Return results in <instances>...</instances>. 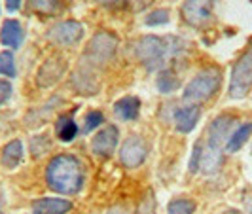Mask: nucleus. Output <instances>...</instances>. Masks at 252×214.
<instances>
[{"instance_id":"bb28decb","label":"nucleus","mask_w":252,"mask_h":214,"mask_svg":"<svg viewBox=\"0 0 252 214\" xmlns=\"http://www.w3.org/2000/svg\"><path fill=\"white\" fill-rule=\"evenodd\" d=\"M245 209H247L249 214H252V193H249V195L245 197Z\"/></svg>"},{"instance_id":"aec40b11","label":"nucleus","mask_w":252,"mask_h":214,"mask_svg":"<svg viewBox=\"0 0 252 214\" xmlns=\"http://www.w3.org/2000/svg\"><path fill=\"white\" fill-rule=\"evenodd\" d=\"M0 74L15 78V61H13L12 51H2L0 53Z\"/></svg>"},{"instance_id":"0eeeda50","label":"nucleus","mask_w":252,"mask_h":214,"mask_svg":"<svg viewBox=\"0 0 252 214\" xmlns=\"http://www.w3.org/2000/svg\"><path fill=\"white\" fill-rule=\"evenodd\" d=\"M116 48H118L116 36H112L110 32H99V34H95L93 40L89 42L86 57L89 59L91 64H102L112 57Z\"/></svg>"},{"instance_id":"ddd939ff","label":"nucleus","mask_w":252,"mask_h":214,"mask_svg":"<svg viewBox=\"0 0 252 214\" xmlns=\"http://www.w3.org/2000/svg\"><path fill=\"white\" fill-rule=\"evenodd\" d=\"M199 116H201V112H199V108L195 104L178 108L177 112H175V125H177L180 133H189L193 127L197 125Z\"/></svg>"},{"instance_id":"f8f14e48","label":"nucleus","mask_w":252,"mask_h":214,"mask_svg":"<svg viewBox=\"0 0 252 214\" xmlns=\"http://www.w3.org/2000/svg\"><path fill=\"white\" fill-rule=\"evenodd\" d=\"M72 209V203L66 199H55V197H44L32 203L34 214H66Z\"/></svg>"},{"instance_id":"9b49d317","label":"nucleus","mask_w":252,"mask_h":214,"mask_svg":"<svg viewBox=\"0 0 252 214\" xmlns=\"http://www.w3.org/2000/svg\"><path fill=\"white\" fill-rule=\"evenodd\" d=\"M23 38H25V32H23V27L19 21L15 19H8L2 23V29H0V42L8 48H19L23 44Z\"/></svg>"},{"instance_id":"393cba45","label":"nucleus","mask_w":252,"mask_h":214,"mask_svg":"<svg viewBox=\"0 0 252 214\" xmlns=\"http://www.w3.org/2000/svg\"><path fill=\"white\" fill-rule=\"evenodd\" d=\"M10 97H12V86H10V82L0 80V104L6 102Z\"/></svg>"},{"instance_id":"4be33fe9","label":"nucleus","mask_w":252,"mask_h":214,"mask_svg":"<svg viewBox=\"0 0 252 214\" xmlns=\"http://www.w3.org/2000/svg\"><path fill=\"white\" fill-rule=\"evenodd\" d=\"M104 123V116L101 112H97V110H93V112H89L86 116V125H84V133H91L93 129H97V127Z\"/></svg>"},{"instance_id":"9d476101","label":"nucleus","mask_w":252,"mask_h":214,"mask_svg":"<svg viewBox=\"0 0 252 214\" xmlns=\"http://www.w3.org/2000/svg\"><path fill=\"white\" fill-rule=\"evenodd\" d=\"M50 36L55 44L72 46L84 36V27L80 25L78 21H63V23H59V25H55L51 29Z\"/></svg>"},{"instance_id":"c756f323","label":"nucleus","mask_w":252,"mask_h":214,"mask_svg":"<svg viewBox=\"0 0 252 214\" xmlns=\"http://www.w3.org/2000/svg\"><path fill=\"white\" fill-rule=\"evenodd\" d=\"M224 214H241V213H237V211H227V213H224Z\"/></svg>"},{"instance_id":"7ed1b4c3","label":"nucleus","mask_w":252,"mask_h":214,"mask_svg":"<svg viewBox=\"0 0 252 214\" xmlns=\"http://www.w3.org/2000/svg\"><path fill=\"white\" fill-rule=\"evenodd\" d=\"M233 123H235L233 116L222 114L209 127V144L203 150L201 155V169L207 175L216 173L220 163H222V146L229 139V131H231Z\"/></svg>"},{"instance_id":"6ab92c4d","label":"nucleus","mask_w":252,"mask_h":214,"mask_svg":"<svg viewBox=\"0 0 252 214\" xmlns=\"http://www.w3.org/2000/svg\"><path fill=\"white\" fill-rule=\"evenodd\" d=\"M193 211H195V203L189 199H175L167 207V214H193Z\"/></svg>"},{"instance_id":"2eb2a0df","label":"nucleus","mask_w":252,"mask_h":214,"mask_svg":"<svg viewBox=\"0 0 252 214\" xmlns=\"http://www.w3.org/2000/svg\"><path fill=\"white\" fill-rule=\"evenodd\" d=\"M252 135V122L249 123H243L241 127H237L231 135H229V139L226 142V152L227 153H233V152L241 150V146L247 142V140L251 139Z\"/></svg>"},{"instance_id":"f257e3e1","label":"nucleus","mask_w":252,"mask_h":214,"mask_svg":"<svg viewBox=\"0 0 252 214\" xmlns=\"http://www.w3.org/2000/svg\"><path fill=\"white\" fill-rule=\"evenodd\" d=\"M84 178H86L84 165L74 155H66V153L53 157L46 171L48 186L63 195H76L84 186Z\"/></svg>"},{"instance_id":"a211bd4d","label":"nucleus","mask_w":252,"mask_h":214,"mask_svg":"<svg viewBox=\"0 0 252 214\" xmlns=\"http://www.w3.org/2000/svg\"><path fill=\"white\" fill-rule=\"evenodd\" d=\"M158 89L165 93V95H169V93H173V91H177L178 89V78L177 74L173 72V70H169V68H165L159 72V78H158Z\"/></svg>"},{"instance_id":"1a4fd4ad","label":"nucleus","mask_w":252,"mask_h":214,"mask_svg":"<svg viewBox=\"0 0 252 214\" xmlns=\"http://www.w3.org/2000/svg\"><path fill=\"white\" fill-rule=\"evenodd\" d=\"M118 139H120L118 129L114 125H106L102 131H99L95 135V139L91 140V150H93V153H97L101 157H108L116 150Z\"/></svg>"},{"instance_id":"dca6fc26","label":"nucleus","mask_w":252,"mask_h":214,"mask_svg":"<svg viewBox=\"0 0 252 214\" xmlns=\"http://www.w3.org/2000/svg\"><path fill=\"white\" fill-rule=\"evenodd\" d=\"M21 159H23V144H21V140L8 142L4 146V150H2V165L6 169H13V167L19 165Z\"/></svg>"},{"instance_id":"20e7f679","label":"nucleus","mask_w":252,"mask_h":214,"mask_svg":"<svg viewBox=\"0 0 252 214\" xmlns=\"http://www.w3.org/2000/svg\"><path fill=\"white\" fill-rule=\"evenodd\" d=\"M222 82V74L218 68H207L195 76L184 89V101L186 102H203L215 95Z\"/></svg>"},{"instance_id":"39448f33","label":"nucleus","mask_w":252,"mask_h":214,"mask_svg":"<svg viewBox=\"0 0 252 214\" xmlns=\"http://www.w3.org/2000/svg\"><path fill=\"white\" fill-rule=\"evenodd\" d=\"M252 88V48L245 51L233 64L231 80H229V97L243 99L249 95Z\"/></svg>"},{"instance_id":"4468645a","label":"nucleus","mask_w":252,"mask_h":214,"mask_svg":"<svg viewBox=\"0 0 252 214\" xmlns=\"http://www.w3.org/2000/svg\"><path fill=\"white\" fill-rule=\"evenodd\" d=\"M114 112H116L118 118H122L126 122L137 120L140 112V101L137 97H124V99H120L114 104Z\"/></svg>"},{"instance_id":"cd10ccee","label":"nucleus","mask_w":252,"mask_h":214,"mask_svg":"<svg viewBox=\"0 0 252 214\" xmlns=\"http://www.w3.org/2000/svg\"><path fill=\"white\" fill-rule=\"evenodd\" d=\"M101 4H104V6H120V4H124L126 0H99Z\"/></svg>"},{"instance_id":"5701e85b","label":"nucleus","mask_w":252,"mask_h":214,"mask_svg":"<svg viewBox=\"0 0 252 214\" xmlns=\"http://www.w3.org/2000/svg\"><path fill=\"white\" fill-rule=\"evenodd\" d=\"M169 21V12L167 10H156V12H152L148 17H146V25H163Z\"/></svg>"},{"instance_id":"423d86ee","label":"nucleus","mask_w":252,"mask_h":214,"mask_svg":"<svg viewBox=\"0 0 252 214\" xmlns=\"http://www.w3.org/2000/svg\"><path fill=\"white\" fill-rule=\"evenodd\" d=\"M216 0H186L182 4V17L191 27H205L211 23Z\"/></svg>"},{"instance_id":"f03ea898","label":"nucleus","mask_w":252,"mask_h":214,"mask_svg":"<svg viewBox=\"0 0 252 214\" xmlns=\"http://www.w3.org/2000/svg\"><path fill=\"white\" fill-rule=\"evenodd\" d=\"M184 51V42L175 36H144L137 42V57L148 70H165Z\"/></svg>"},{"instance_id":"412c9836","label":"nucleus","mask_w":252,"mask_h":214,"mask_svg":"<svg viewBox=\"0 0 252 214\" xmlns=\"http://www.w3.org/2000/svg\"><path fill=\"white\" fill-rule=\"evenodd\" d=\"M31 6L36 10V12L42 13H53L59 10L61 6V0H29Z\"/></svg>"},{"instance_id":"6e6552de","label":"nucleus","mask_w":252,"mask_h":214,"mask_svg":"<svg viewBox=\"0 0 252 214\" xmlns=\"http://www.w3.org/2000/svg\"><path fill=\"white\" fill-rule=\"evenodd\" d=\"M146 155H148V148H146V142L140 137H129L122 144V150H120V159L127 169H135V167L142 165Z\"/></svg>"},{"instance_id":"b1692460","label":"nucleus","mask_w":252,"mask_h":214,"mask_svg":"<svg viewBox=\"0 0 252 214\" xmlns=\"http://www.w3.org/2000/svg\"><path fill=\"white\" fill-rule=\"evenodd\" d=\"M201 155H203V146L197 144L193 148V155H191V161H189V171L191 173H197L201 169Z\"/></svg>"},{"instance_id":"a878e982","label":"nucleus","mask_w":252,"mask_h":214,"mask_svg":"<svg viewBox=\"0 0 252 214\" xmlns=\"http://www.w3.org/2000/svg\"><path fill=\"white\" fill-rule=\"evenodd\" d=\"M6 8L8 12H17L21 8V0H6Z\"/></svg>"},{"instance_id":"c85d7f7f","label":"nucleus","mask_w":252,"mask_h":214,"mask_svg":"<svg viewBox=\"0 0 252 214\" xmlns=\"http://www.w3.org/2000/svg\"><path fill=\"white\" fill-rule=\"evenodd\" d=\"M108 214H127V213L124 211V209H112V211H110Z\"/></svg>"},{"instance_id":"f3484780","label":"nucleus","mask_w":252,"mask_h":214,"mask_svg":"<svg viewBox=\"0 0 252 214\" xmlns=\"http://www.w3.org/2000/svg\"><path fill=\"white\" fill-rule=\"evenodd\" d=\"M55 131H57V137L63 142H70L76 137V133H78V127H76L74 120L70 116H63V118L57 120Z\"/></svg>"}]
</instances>
